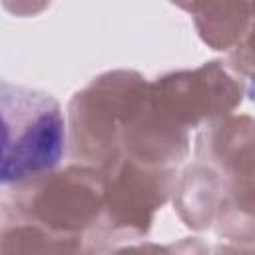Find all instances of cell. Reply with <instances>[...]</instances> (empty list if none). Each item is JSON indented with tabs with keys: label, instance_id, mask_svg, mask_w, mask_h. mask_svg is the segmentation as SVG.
Here are the masks:
<instances>
[{
	"label": "cell",
	"instance_id": "7a4b0ae2",
	"mask_svg": "<svg viewBox=\"0 0 255 255\" xmlns=\"http://www.w3.org/2000/svg\"><path fill=\"white\" fill-rule=\"evenodd\" d=\"M193 159L219 199L213 233L231 251H255V118L229 114L199 128Z\"/></svg>",
	"mask_w": 255,
	"mask_h": 255
},
{
	"label": "cell",
	"instance_id": "5b68a950",
	"mask_svg": "<svg viewBox=\"0 0 255 255\" xmlns=\"http://www.w3.org/2000/svg\"><path fill=\"white\" fill-rule=\"evenodd\" d=\"M102 171L106 177V213L96 253L118 251L120 243L126 249L131 241L147 237L157 211L173 199L181 169L118 157Z\"/></svg>",
	"mask_w": 255,
	"mask_h": 255
},
{
	"label": "cell",
	"instance_id": "3957f363",
	"mask_svg": "<svg viewBox=\"0 0 255 255\" xmlns=\"http://www.w3.org/2000/svg\"><path fill=\"white\" fill-rule=\"evenodd\" d=\"M2 189L34 181L60 167L68 151V118L42 90L2 82Z\"/></svg>",
	"mask_w": 255,
	"mask_h": 255
},
{
	"label": "cell",
	"instance_id": "ba28073f",
	"mask_svg": "<svg viewBox=\"0 0 255 255\" xmlns=\"http://www.w3.org/2000/svg\"><path fill=\"white\" fill-rule=\"evenodd\" d=\"M227 64L247 82L249 86V98L255 100V16L251 18L249 30L239 40L237 46H233L227 52Z\"/></svg>",
	"mask_w": 255,
	"mask_h": 255
},
{
	"label": "cell",
	"instance_id": "9c48e42d",
	"mask_svg": "<svg viewBox=\"0 0 255 255\" xmlns=\"http://www.w3.org/2000/svg\"><path fill=\"white\" fill-rule=\"evenodd\" d=\"M52 4V0H4V8L20 18H30V16H38L44 10H48Z\"/></svg>",
	"mask_w": 255,
	"mask_h": 255
},
{
	"label": "cell",
	"instance_id": "52a82bcc",
	"mask_svg": "<svg viewBox=\"0 0 255 255\" xmlns=\"http://www.w3.org/2000/svg\"><path fill=\"white\" fill-rule=\"evenodd\" d=\"M193 20L201 42L215 52H229L251 24V0H169Z\"/></svg>",
	"mask_w": 255,
	"mask_h": 255
},
{
	"label": "cell",
	"instance_id": "277c9868",
	"mask_svg": "<svg viewBox=\"0 0 255 255\" xmlns=\"http://www.w3.org/2000/svg\"><path fill=\"white\" fill-rule=\"evenodd\" d=\"M149 80L118 68L92 78L68 104V153L74 161L104 169L120 155L126 128L145 104Z\"/></svg>",
	"mask_w": 255,
	"mask_h": 255
},
{
	"label": "cell",
	"instance_id": "6da1fadb",
	"mask_svg": "<svg viewBox=\"0 0 255 255\" xmlns=\"http://www.w3.org/2000/svg\"><path fill=\"white\" fill-rule=\"evenodd\" d=\"M2 191V253H96L106 213L102 169L74 161Z\"/></svg>",
	"mask_w": 255,
	"mask_h": 255
},
{
	"label": "cell",
	"instance_id": "8992f818",
	"mask_svg": "<svg viewBox=\"0 0 255 255\" xmlns=\"http://www.w3.org/2000/svg\"><path fill=\"white\" fill-rule=\"evenodd\" d=\"M245 96H249V86L227 60H209L197 68L167 72L149 82L151 106L187 131L235 114Z\"/></svg>",
	"mask_w": 255,
	"mask_h": 255
}]
</instances>
